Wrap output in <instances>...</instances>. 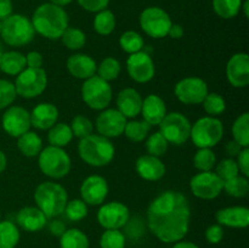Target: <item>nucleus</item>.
<instances>
[{
  "instance_id": "0eeeda50",
  "label": "nucleus",
  "mask_w": 249,
  "mask_h": 248,
  "mask_svg": "<svg viewBox=\"0 0 249 248\" xmlns=\"http://www.w3.org/2000/svg\"><path fill=\"white\" fill-rule=\"evenodd\" d=\"M224 131V124L218 117L206 116L192 124L190 139L197 148H213L223 140Z\"/></svg>"
},
{
  "instance_id": "f704fd0d",
  "label": "nucleus",
  "mask_w": 249,
  "mask_h": 248,
  "mask_svg": "<svg viewBox=\"0 0 249 248\" xmlns=\"http://www.w3.org/2000/svg\"><path fill=\"white\" fill-rule=\"evenodd\" d=\"M232 138L233 140L242 147H249V113L243 112L235 119L232 123Z\"/></svg>"
},
{
  "instance_id": "3c124183",
  "label": "nucleus",
  "mask_w": 249,
  "mask_h": 248,
  "mask_svg": "<svg viewBox=\"0 0 249 248\" xmlns=\"http://www.w3.org/2000/svg\"><path fill=\"white\" fill-rule=\"evenodd\" d=\"M236 163L240 169V174L249 177V147L241 150V152L236 157Z\"/></svg>"
},
{
  "instance_id": "6e6d98bb",
  "label": "nucleus",
  "mask_w": 249,
  "mask_h": 248,
  "mask_svg": "<svg viewBox=\"0 0 249 248\" xmlns=\"http://www.w3.org/2000/svg\"><path fill=\"white\" fill-rule=\"evenodd\" d=\"M12 11H14V5L11 0H0V21L14 14Z\"/></svg>"
},
{
  "instance_id": "864d4df0",
  "label": "nucleus",
  "mask_w": 249,
  "mask_h": 248,
  "mask_svg": "<svg viewBox=\"0 0 249 248\" xmlns=\"http://www.w3.org/2000/svg\"><path fill=\"white\" fill-rule=\"evenodd\" d=\"M66 230H67V229H66L65 223H62V220H58V219L53 218V220L49 223V231H50L51 235L60 237Z\"/></svg>"
},
{
  "instance_id": "bf43d9fd",
  "label": "nucleus",
  "mask_w": 249,
  "mask_h": 248,
  "mask_svg": "<svg viewBox=\"0 0 249 248\" xmlns=\"http://www.w3.org/2000/svg\"><path fill=\"white\" fill-rule=\"evenodd\" d=\"M7 167V157L1 150H0V174L6 169Z\"/></svg>"
},
{
  "instance_id": "412c9836",
  "label": "nucleus",
  "mask_w": 249,
  "mask_h": 248,
  "mask_svg": "<svg viewBox=\"0 0 249 248\" xmlns=\"http://www.w3.org/2000/svg\"><path fill=\"white\" fill-rule=\"evenodd\" d=\"M67 71L75 79L87 80L96 74L97 63L88 53H73L67 58Z\"/></svg>"
},
{
  "instance_id": "ddd939ff",
  "label": "nucleus",
  "mask_w": 249,
  "mask_h": 248,
  "mask_svg": "<svg viewBox=\"0 0 249 248\" xmlns=\"http://www.w3.org/2000/svg\"><path fill=\"white\" fill-rule=\"evenodd\" d=\"M224 181L215 172H199L190 180V189L195 197L204 201L216 198L223 192Z\"/></svg>"
},
{
  "instance_id": "f257e3e1",
  "label": "nucleus",
  "mask_w": 249,
  "mask_h": 248,
  "mask_svg": "<svg viewBox=\"0 0 249 248\" xmlns=\"http://www.w3.org/2000/svg\"><path fill=\"white\" fill-rule=\"evenodd\" d=\"M191 207L187 197L175 190H167L152 199L146 212L148 230L163 243L184 240L189 232Z\"/></svg>"
},
{
  "instance_id": "6ab92c4d",
  "label": "nucleus",
  "mask_w": 249,
  "mask_h": 248,
  "mask_svg": "<svg viewBox=\"0 0 249 248\" xmlns=\"http://www.w3.org/2000/svg\"><path fill=\"white\" fill-rule=\"evenodd\" d=\"M226 79L233 88H246L249 84V56L236 53L229 58L225 68Z\"/></svg>"
},
{
  "instance_id": "0e129e2a",
  "label": "nucleus",
  "mask_w": 249,
  "mask_h": 248,
  "mask_svg": "<svg viewBox=\"0 0 249 248\" xmlns=\"http://www.w3.org/2000/svg\"><path fill=\"white\" fill-rule=\"evenodd\" d=\"M0 220H1V211H0Z\"/></svg>"
},
{
  "instance_id": "49530a36",
  "label": "nucleus",
  "mask_w": 249,
  "mask_h": 248,
  "mask_svg": "<svg viewBox=\"0 0 249 248\" xmlns=\"http://www.w3.org/2000/svg\"><path fill=\"white\" fill-rule=\"evenodd\" d=\"M214 168H215V174L218 175L223 181L232 179L236 175L240 174V169H238V165L237 163H236L235 158H224L220 162L216 163Z\"/></svg>"
},
{
  "instance_id": "5fc2aeb1",
  "label": "nucleus",
  "mask_w": 249,
  "mask_h": 248,
  "mask_svg": "<svg viewBox=\"0 0 249 248\" xmlns=\"http://www.w3.org/2000/svg\"><path fill=\"white\" fill-rule=\"evenodd\" d=\"M245 147H242V146H240V143L236 142L235 140H230L228 141V142L225 143V153L228 155V157L230 158H235L237 157L238 153L241 152V150Z\"/></svg>"
},
{
  "instance_id": "c9c22d12",
  "label": "nucleus",
  "mask_w": 249,
  "mask_h": 248,
  "mask_svg": "<svg viewBox=\"0 0 249 248\" xmlns=\"http://www.w3.org/2000/svg\"><path fill=\"white\" fill-rule=\"evenodd\" d=\"M223 191L233 198H243L249 192V180L245 175H236L235 177L224 181Z\"/></svg>"
},
{
  "instance_id": "79ce46f5",
  "label": "nucleus",
  "mask_w": 249,
  "mask_h": 248,
  "mask_svg": "<svg viewBox=\"0 0 249 248\" xmlns=\"http://www.w3.org/2000/svg\"><path fill=\"white\" fill-rule=\"evenodd\" d=\"M216 164V156L212 148H197L194 156V165L198 172L213 170Z\"/></svg>"
},
{
  "instance_id": "6e6552de",
  "label": "nucleus",
  "mask_w": 249,
  "mask_h": 248,
  "mask_svg": "<svg viewBox=\"0 0 249 248\" xmlns=\"http://www.w3.org/2000/svg\"><path fill=\"white\" fill-rule=\"evenodd\" d=\"M80 94L84 104L94 111H102L107 108L111 105L113 97L111 84L96 74L89 79L83 80Z\"/></svg>"
},
{
  "instance_id": "9d476101",
  "label": "nucleus",
  "mask_w": 249,
  "mask_h": 248,
  "mask_svg": "<svg viewBox=\"0 0 249 248\" xmlns=\"http://www.w3.org/2000/svg\"><path fill=\"white\" fill-rule=\"evenodd\" d=\"M191 125V122L181 112H168L158 124L160 134L174 146H181L190 140Z\"/></svg>"
},
{
  "instance_id": "ea45409f",
  "label": "nucleus",
  "mask_w": 249,
  "mask_h": 248,
  "mask_svg": "<svg viewBox=\"0 0 249 248\" xmlns=\"http://www.w3.org/2000/svg\"><path fill=\"white\" fill-rule=\"evenodd\" d=\"M204 112L207 116L218 117L223 114L226 109V101L218 92H208L204 100L202 101Z\"/></svg>"
},
{
  "instance_id": "58836bf2",
  "label": "nucleus",
  "mask_w": 249,
  "mask_h": 248,
  "mask_svg": "<svg viewBox=\"0 0 249 248\" xmlns=\"http://www.w3.org/2000/svg\"><path fill=\"white\" fill-rule=\"evenodd\" d=\"M243 0H213L214 12L220 18L231 19L241 12Z\"/></svg>"
},
{
  "instance_id": "f8f14e48",
  "label": "nucleus",
  "mask_w": 249,
  "mask_h": 248,
  "mask_svg": "<svg viewBox=\"0 0 249 248\" xmlns=\"http://www.w3.org/2000/svg\"><path fill=\"white\" fill-rule=\"evenodd\" d=\"M96 219L105 230H121L130 220V211L119 201L107 202L100 206Z\"/></svg>"
},
{
  "instance_id": "a18cd8bd",
  "label": "nucleus",
  "mask_w": 249,
  "mask_h": 248,
  "mask_svg": "<svg viewBox=\"0 0 249 248\" xmlns=\"http://www.w3.org/2000/svg\"><path fill=\"white\" fill-rule=\"evenodd\" d=\"M126 237L121 230H105L100 237V248H125Z\"/></svg>"
},
{
  "instance_id": "20e7f679",
  "label": "nucleus",
  "mask_w": 249,
  "mask_h": 248,
  "mask_svg": "<svg viewBox=\"0 0 249 248\" xmlns=\"http://www.w3.org/2000/svg\"><path fill=\"white\" fill-rule=\"evenodd\" d=\"M78 153L82 160L94 168L106 167L113 160L116 148L112 141L100 134H90L79 139Z\"/></svg>"
},
{
  "instance_id": "a211bd4d",
  "label": "nucleus",
  "mask_w": 249,
  "mask_h": 248,
  "mask_svg": "<svg viewBox=\"0 0 249 248\" xmlns=\"http://www.w3.org/2000/svg\"><path fill=\"white\" fill-rule=\"evenodd\" d=\"M79 192L80 198L88 206H101L108 196V182L101 175H89L82 181Z\"/></svg>"
},
{
  "instance_id": "8fccbe9b",
  "label": "nucleus",
  "mask_w": 249,
  "mask_h": 248,
  "mask_svg": "<svg viewBox=\"0 0 249 248\" xmlns=\"http://www.w3.org/2000/svg\"><path fill=\"white\" fill-rule=\"evenodd\" d=\"M78 5L88 12H99L107 9L109 0H77Z\"/></svg>"
},
{
  "instance_id": "de8ad7c7",
  "label": "nucleus",
  "mask_w": 249,
  "mask_h": 248,
  "mask_svg": "<svg viewBox=\"0 0 249 248\" xmlns=\"http://www.w3.org/2000/svg\"><path fill=\"white\" fill-rule=\"evenodd\" d=\"M17 94L15 84L10 80L0 79V109H6L16 100Z\"/></svg>"
},
{
  "instance_id": "4d7b16f0",
  "label": "nucleus",
  "mask_w": 249,
  "mask_h": 248,
  "mask_svg": "<svg viewBox=\"0 0 249 248\" xmlns=\"http://www.w3.org/2000/svg\"><path fill=\"white\" fill-rule=\"evenodd\" d=\"M167 36H170L172 39H181L184 36V28H182L181 24L172 23Z\"/></svg>"
},
{
  "instance_id": "37998d69",
  "label": "nucleus",
  "mask_w": 249,
  "mask_h": 248,
  "mask_svg": "<svg viewBox=\"0 0 249 248\" xmlns=\"http://www.w3.org/2000/svg\"><path fill=\"white\" fill-rule=\"evenodd\" d=\"M88 213H89L88 204L82 198H74L71 199V201L68 199L65 212H63L66 218L70 221H74V223L87 218Z\"/></svg>"
},
{
  "instance_id": "cd10ccee",
  "label": "nucleus",
  "mask_w": 249,
  "mask_h": 248,
  "mask_svg": "<svg viewBox=\"0 0 249 248\" xmlns=\"http://www.w3.org/2000/svg\"><path fill=\"white\" fill-rule=\"evenodd\" d=\"M43 147V139L36 131L28 130L17 138V148L24 157H38Z\"/></svg>"
},
{
  "instance_id": "e433bc0d",
  "label": "nucleus",
  "mask_w": 249,
  "mask_h": 248,
  "mask_svg": "<svg viewBox=\"0 0 249 248\" xmlns=\"http://www.w3.org/2000/svg\"><path fill=\"white\" fill-rule=\"evenodd\" d=\"M122 72V65L117 58L108 56L105 57L101 62L97 65L96 68V75L102 78L106 82H112L116 80L119 77Z\"/></svg>"
},
{
  "instance_id": "c756f323",
  "label": "nucleus",
  "mask_w": 249,
  "mask_h": 248,
  "mask_svg": "<svg viewBox=\"0 0 249 248\" xmlns=\"http://www.w3.org/2000/svg\"><path fill=\"white\" fill-rule=\"evenodd\" d=\"M152 126L145 122L143 119L138 121V119H130V121L126 122L125 128H124V135L126 136L128 140H130L131 142H142L146 140L148 135H150V131Z\"/></svg>"
},
{
  "instance_id": "09e8293b",
  "label": "nucleus",
  "mask_w": 249,
  "mask_h": 248,
  "mask_svg": "<svg viewBox=\"0 0 249 248\" xmlns=\"http://www.w3.org/2000/svg\"><path fill=\"white\" fill-rule=\"evenodd\" d=\"M224 226L219 225V224H213V225H209L207 228L206 233V240L207 242L211 243V245H218L223 241L224 238Z\"/></svg>"
},
{
  "instance_id": "4be33fe9",
  "label": "nucleus",
  "mask_w": 249,
  "mask_h": 248,
  "mask_svg": "<svg viewBox=\"0 0 249 248\" xmlns=\"http://www.w3.org/2000/svg\"><path fill=\"white\" fill-rule=\"evenodd\" d=\"M135 170L139 177L146 181H158L167 173L162 159L151 155L140 156L135 162Z\"/></svg>"
},
{
  "instance_id": "1a4fd4ad",
  "label": "nucleus",
  "mask_w": 249,
  "mask_h": 248,
  "mask_svg": "<svg viewBox=\"0 0 249 248\" xmlns=\"http://www.w3.org/2000/svg\"><path fill=\"white\" fill-rule=\"evenodd\" d=\"M15 89L17 96L23 99H36L45 91L48 87V74L44 68L26 67L16 75Z\"/></svg>"
},
{
  "instance_id": "c85d7f7f",
  "label": "nucleus",
  "mask_w": 249,
  "mask_h": 248,
  "mask_svg": "<svg viewBox=\"0 0 249 248\" xmlns=\"http://www.w3.org/2000/svg\"><path fill=\"white\" fill-rule=\"evenodd\" d=\"M73 133L68 123H56L48 130L49 145L65 148L73 140Z\"/></svg>"
},
{
  "instance_id": "c03bdc74",
  "label": "nucleus",
  "mask_w": 249,
  "mask_h": 248,
  "mask_svg": "<svg viewBox=\"0 0 249 248\" xmlns=\"http://www.w3.org/2000/svg\"><path fill=\"white\" fill-rule=\"evenodd\" d=\"M71 129H72L73 136L78 139H83L85 136H89L90 134L94 133V123H92L91 119L88 118L87 116H83V114H77L75 117H73L72 122L70 124Z\"/></svg>"
},
{
  "instance_id": "f03ea898",
  "label": "nucleus",
  "mask_w": 249,
  "mask_h": 248,
  "mask_svg": "<svg viewBox=\"0 0 249 248\" xmlns=\"http://www.w3.org/2000/svg\"><path fill=\"white\" fill-rule=\"evenodd\" d=\"M32 24L36 34L49 40H57L70 27V17L63 7L44 2L34 10Z\"/></svg>"
},
{
  "instance_id": "a19ab883",
  "label": "nucleus",
  "mask_w": 249,
  "mask_h": 248,
  "mask_svg": "<svg viewBox=\"0 0 249 248\" xmlns=\"http://www.w3.org/2000/svg\"><path fill=\"white\" fill-rule=\"evenodd\" d=\"M145 147L146 151H147V155L160 158L168 151L169 142L165 140V138L160 134V131H155V133L150 134L146 138Z\"/></svg>"
},
{
  "instance_id": "423d86ee",
  "label": "nucleus",
  "mask_w": 249,
  "mask_h": 248,
  "mask_svg": "<svg viewBox=\"0 0 249 248\" xmlns=\"http://www.w3.org/2000/svg\"><path fill=\"white\" fill-rule=\"evenodd\" d=\"M38 165L44 175L53 180H60L70 174L72 159L65 148L48 145L38 155Z\"/></svg>"
},
{
  "instance_id": "473e14b6",
  "label": "nucleus",
  "mask_w": 249,
  "mask_h": 248,
  "mask_svg": "<svg viewBox=\"0 0 249 248\" xmlns=\"http://www.w3.org/2000/svg\"><path fill=\"white\" fill-rule=\"evenodd\" d=\"M18 226L10 220H0V248H15L19 242Z\"/></svg>"
},
{
  "instance_id": "7ed1b4c3",
  "label": "nucleus",
  "mask_w": 249,
  "mask_h": 248,
  "mask_svg": "<svg viewBox=\"0 0 249 248\" xmlns=\"http://www.w3.org/2000/svg\"><path fill=\"white\" fill-rule=\"evenodd\" d=\"M33 197L36 207L45 214L48 220L62 215L68 202L67 190L53 180L40 182L34 190Z\"/></svg>"
},
{
  "instance_id": "680f3d73",
  "label": "nucleus",
  "mask_w": 249,
  "mask_h": 248,
  "mask_svg": "<svg viewBox=\"0 0 249 248\" xmlns=\"http://www.w3.org/2000/svg\"><path fill=\"white\" fill-rule=\"evenodd\" d=\"M241 11H243L246 18L249 17V0H243L242 6H241Z\"/></svg>"
},
{
  "instance_id": "7c9ffc66",
  "label": "nucleus",
  "mask_w": 249,
  "mask_h": 248,
  "mask_svg": "<svg viewBox=\"0 0 249 248\" xmlns=\"http://www.w3.org/2000/svg\"><path fill=\"white\" fill-rule=\"evenodd\" d=\"M89 238L80 229H67L60 236V248H89Z\"/></svg>"
},
{
  "instance_id": "bb28decb",
  "label": "nucleus",
  "mask_w": 249,
  "mask_h": 248,
  "mask_svg": "<svg viewBox=\"0 0 249 248\" xmlns=\"http://www.w3.org/2000/svg\"><path fill=\"white\" fill-rule=\"evenodd\" d=\"M26 67V55H23L19 51H4V53L0 57V71L7 75L16 77Z\"/></svg>"
},
{
  "instance_id": "b1692460",
  "label": "nucleus",
  "mask_w": 249,
  "mask_h": 248,
  "mask_svg": "<svg viewBox=\"0 0 249 248\" xmlns=\"http://www.w3.org/2000/svg\"><path fill=\"white\" fill-rule=\"evenodd\" d=\"M16 225L27 232H38L48 225V218L38 207L27 206L17 212Z\"/></svg>"
},
{
  "instance_id": "9b49d317",
  "label": "nucleus",
  "mask_w": 249,
  "mask_h": 248,
  "mask_svg": "<svg viewBox=\"0 0 249 248\" xmlns=\"http://www.w3.org/2000/svg\"><path fill=\"white\" fill-rule=\"evenodd\" d=\"M172 23L169 14L158 6L146 7L139 16L140 28L146 35L153 39L165 38Z\"/></svg>"
},
{
  "instance_id": "f3484780",
  "label": "nucleus",
  "mask_w": 249,
  "mask_h": 248,
  "mask_svg": "<svg viewBox=\"0 0 249 248\" xmlns=\"http://www.w3.org/2000/svg\"><path fill=\"white\" fill-rule=\"evenodd\" d=\"M1 126L7 135L17 139L31 130V114L24 107L11 105L2 113Z\"/></svg>"
},
{
  "instance_id": "dca6fc26",
  "label": "nucleus",
  "mask_w": 249,
  "mask_h": 248,
  "mask_svg": "<svg viewBox=\"0 0 249 248\" xmlns=\"http://www.w3.org/2000/svg\"><path fill=\"white\" fill-rule=\"evenodd\" d=\"M126 122L128 119L118 109L107 107L100 111L94 126L97 130V134L111 140V139L123 135Z\"/></svg>"
},
{
  "instance_id": "13d9d810",
  "label": "nucleus",
  "mask_w": 249,
  "mask_h": 248,
  "mask_svg": "<svg viewBox=\"0 0 249 248\" xmlns=\"http://www.w3.org/2000/svg\"><path fill=\"white\" fill-rule=\"evenodd\" d=\"M173 248H199L196 243L190 242V241H178V242L174 243Z\"/></svg>"
},
{
  "instance_id": "e2e57ef3",
  "label": "nucleus",
  "mask_w": 249,
  "mask_h": 248,
  "mask_svg": "<svg viewBox=\"0 0 249 248\" xmlns=\"http://www.w3.org/2000/svg\"><path fill=\"white\" fill-rule=\"evenodd\" d=\"M4 48H2V44L1 43H0V57H1V55H2V53H4Z\"/></svg>"
},
{
  "instance_id": "5701e85b",
  "label": "nucleus",
  "mask_w": 249,
  "mask_h": 248,
  "mask_svg": "<svg viewBox=\"0 0 249 248\" xmlns=\"http://www.w3.org/2000/svg\"><path fill=\"white\" fill-rule=\"evenodd\" d=\"M216 224L231 229H246L249 225V209L245 206H231L215 213Z\"/></svg>"
},
{
  "instance_id": "052dcab7",
  "label": "nucleus",
  "mask_w": 249,
  "mask_h": 248,
  "mask_svg": "<svg viewBox=\"0 0 249 248\" xmlns=\"http://www.w3.org/2000/svg\"><path fill=\"white\" fill-rule=\"evenodd\" d=\"M72 1L73 0H49V2H50V4L57 5V6H61V7L67 6V5H70Z\"/></svg>"
},
{
  "instance_id": "a878e982",
  "label": "nucleus",
  "mask_w": 249,
  "mask_h": 248,
  "mask_svg": "<svg viewBox=\"0 0 249 248\" xmlns=\"http://www.w3.org/2000/svg\"><path fill=\"white\" fill-rule=\"evenodd\" d=\"M29 114L32 126L38 130H49L58 121V109L51 102H40Z\"/></svg>"
},
{
  "instance_id": "603ef678",
  "label": "nucleus",
  "mask_w": 249,
  "mask_h": 248,
  "mask_svg": "<svg viewBox=\"0 0 249 248\" xmlns=\"http://www.w3.org/2000/svg\"><path fill=\"white\" fill-rule=\"evenodd\" d=\"M44 57L39 51H29L26 55V65L29 68H43Z\"/></svg>"
},
{
  "instance_id": "4c0bfd02",
  "label": "nucleus",
  "mask_w": 249,
  "mask_h": 248,
  "mask_svg": "<svg viewBox=\"0 0 249 248\" xmlns=\"http://www.w3.org/2000/svg\"><path fill=\"white\" fill-rule=\"evenodd\" d=\"M119 46L128 55L139 53L145 48V40L142 35L135 31H126L119 36Z\"/></svg>"
},
{
  "instance_id": "2f4dec72",
  "label": "nucleus",
  "mask_w": 249,
  "mask_h": 248,
  "mask_svg": "<svg viewBox=\"0 0 249 248\" xmlns=\"http://www.w3.org/2000/svg\"><path fill=\"white\" fill-rule=\"evenodd\" d=\"M117 19L114 16L113 12L108 9H105L102 11L96 12L94 17V22H92V26H94L95 32L100 35H109V34L113 33V31L116 29Z\"/></svg>"
},
{
  "instance_id": "aec40b11",
  "label": "nucleus",
  "mask_w": 249,
  "mask_h": 248,
  "mask_svg": "<svg viewBox=\"0 0 249 248\" xmlns=\"http://www.w3.org/2000/svg\"><path fill=\"white\" fill-rule=\"evenodd\" d=\"M142 96L134 88H124L117 95V109L126 119H134L141 113L142 107Z\"/></svg>"
},
{
  "instance_id": "72a5a7b5",
  "label": "nucleus",
  "mask_w": 249,
  "mask_h": 248,
  "mask_svg": "<svg viewBox=\"0 0 249 248\" xmlns=\"http://www.w3.org/2000/svg\"><path fill=\"white\" fill-rule=\"evenodd\" d=\"M60 40L68 50L78 51L82 50L87 44V34L77 27H68L61 35Z\"/></svg>"
},
{
  "instance_id": "39448f33",
  "label": "nucleus",
  "mask_w": 249,
  "mask_h": 248,
  "mask_svg": "<svg viewBox=\"0 0 249 248\" xmlns=\"http://www.w3.org/2000/svg\"><path fill=\"white\" fill-rule=\"evenodd\" d=\"M0 36L9 46L22 48L33 40L36 31L31 18L21 14H12L1 21Z\"/></svg>"
},
{
  "instance_id": "393cba45",
  "label": "nucleus",
  "mask_w": 249,
  "mask_h": 248,
  "mask_svg": "<svg viewBox=\"0 0 249 248\" xmlns=\"http://www.w3.org/2000/svg\"><path fill=\"white\" fill-rule=\"evenodd\" d=\"M167 113V105L160 95L150 94L143 97L140 114L143 121L147 122L151 126L158 125Z\"/></svg>"
},
{
  "instance_id": "2eb2a0df",
  "label": "nucleus",
  "mask_w": 249,
  "mask_h": 248,
  "mask_svg": "<svg viewBox=\"0 0 249 248\" xmlns=\"http://www.w3.org/2000/svg\"><path fill=\"white\" fill-rule=\"evenodd\" d=\"M125 65L126 72L130 79L140 84L148 83L153 79L156 74V66L152 56L145 50L129 55Z\"/></svg>"
},
{
  "instance_id": "69168bd1",
  "label": "nucleus",
  "mask_w": 249,
  "mask_h": 248,
  "mask_svg": "<svg viewBox=\"0 0 249 248\" xmlns=\"http://www.w3.org/2000/svg\"><path fill=\"white\" fill-rule=\"evenodd\" d=\"M0 31H1V21H0Z\"/></svg>"
},
{
  "instance_id": "4468645a",
  "label": "nucleus",
  "mask_w": 249,
  "mask_h": 248,
  "mask_svg": "<svg viewBox=\"0 0 249 248\" xmlns=\"http://www.w3.org/2000/svg\"><path fill=\"white\" fill-rule=\"evenodd\" d=\"M208 92V84L198 77H185L174 87L175 97L184 105H201Z\"/></svg>"
}]
</instances>
